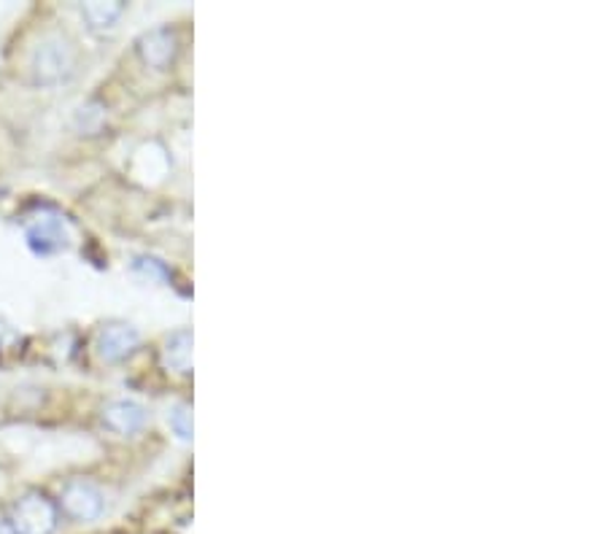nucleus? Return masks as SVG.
I'll return each mask as SVG.
<instances>
[{
  "label": "nucleus",
  "instance_id": "39448f33",
  "mask_svg": "<svg viewBox=\"0 0 607 534\" xmlns=\"http://www.w3.org/2000/svg\"><path fill=\"white\" fill-rule=\"evenodd\" d=\"M138 333L130 324H108L97 333V356L103 362H122L138 348Z\"/></svg>",
  "mask_w": 607,
  "mask_h": 534
},
{
  "label": "nucleus",
  "instance_id": "9d476101",
  "mask_svg": "<svg viewBox=\"0 0 607 534\" xmlns=\"http://www.w3.org/2000/svg\"><path fill=\"white\" fill-rule=\"evenodd\" d=\"M170 427H174V432L179 434L181 440H192V413H189V408H174V413H170Z\"/></svg>",
  "mask_w": 607,
  "mask_h": 534
},
{
  "label": "nucleus",
  "instance_id": "f257e3e1",
  "mask_svg": "<svg viewBox=\"0 0 607 534\" xmlns=\"http://www.w3.org/2000/svg\"><path fill=\"white\" fill-rule=\"evenodd\" d=\"M30 67L39 84L54 87V84L67 82L76 71V49L63 35H49L35 46L33 57H30Z\"/></svg>",
  "mask_w": 607,
  "mask_h": 534
},
{
  "label": "nucleus",
  "instance_id": "f03ea898",
  "mask_svg": "<svg viewBox=\"0 0 607 534\" xmlns=\"http://www.w3.org/2000/svg\"><path fill=\"white\" fill-rule=\"evenodd\" d=\"M9 524L14 534H52L57 530V507L44 494L30 491L11 505Z\"/></svg>",
  "mask_w": 607,
  "mask_h": 534
},
{
  "label": "nucleus",
  "instance_id": "423d86ee",
  "mask_svg": "<svg viewBox=\"0 0 607 534\" xmlns=\"http://www.w3.org/2000/svg\"><path fill=\"white\" fill-rule=\"evenodd\" d=\"M138 54H140V60H144V63L149 67H157V71L168 67L176 57L174 30L157 28V30H149V33L140 35V39H138Z\"/></svg>",
  "mask_w": 607,
  "mask_h": 534
},
{
  "label": "nucleus",
  "instance_id": "7ed1b4c3",
  "mask_svg": "<svg viewBox=\"0 0 607 534\" xmlns=\"http://www.w3.org/2000/svg\"><path fill=\"white\" fill-rule=\"evenodd\" d=\"M63 500V511L76 521H95L103 515V507H106V500L92 483L87 481H71L60 494Z\"/></svg>",
  "mask_w": 607,
  "mask_h": 534
},
{
  "label": "nucleus",
  "instance_id": "6e6552de",
  "mask_svg": "<svg viewBox=\"0 0 607 534\" xmlns=\"http://www.w3.org/2000/svg\"><path fill=\"white\" fill-rule=\"evenodd\" d=\"M163 362L181 376L192 373V333L189 329H179V333L168 337L163 348Z\"/></svg>",
  "mask_w": 607,
  "mask_h": 534
},
{
  "label": "nucleus",
  "instance_id": "0eeeda50",
  "mask_svg": "<svg viewBox=\"0 0 607 534\" xmlns=\"http://www.w3.org/2000/svg\"><path fill=\"white\" fill-rule=\"evenodd\" d=\"M103 423L119 434H133L146 423V410L133 400H114L103 408Z\"/></svg>",
  "mask_w": 607,
  "mask_h": 534
},
{
  "label": "nucleus",
  "instance_id": "1a4fd4ad",
  "mask_svg": "<svg viewBox=\"0 0 607 534\" xmlns=\"http://www.w3.org/2000/svg\"><path fill=\"white\" fill-rule=\"evenodd\" d=\"M82 14L92 30H112L119 22V17L125 14V3H119V0H108V3L92 0V3L82 6Z\"/></svg>",
  "mask_w": 607,
  "mask_h": 534
},
{
  "label": "nucleus",
  "instance_id": "f8f14e48",
  "mask_svg": "<svg viewBox=\"0 0 607 534\" xmlns=\"http://www.w3.org/2000/svg\"><path fill=\"white\" fill-rule=\"evenodd\" d=\"M0 534H14V530H11L9 521H0Z\"/></svg>",
  "mask_w": 607,
  "mask_h": 534
},
{
  "label": "nucleus",
  "instance_id": "20e7f679",
  "mask_svg": "<svg viewBox=\"0 0 607 534\" xmlns=\"http://www.w3.org/2000/svg\"><path fill=\"white\" fill-rule=\"evenodd\" d=\"M24 238H28V245L35 251V254H57L67 245V227L60 217L54 213H44L35 222L28 224L24 230Z\"/></svg>",
  "mask_w": 607,
  "mask_h": 534
},
{
  "label": "nucleus",
  "instance_id": "9b49d317",
  "mask_svg": "<svg viewBox=\"0 0 607 534\" xmlns=\"http://www.w3.org/2000/svg\"><path fill=\"white\" fill-rule=\"evenodd\" d=\"M135 270H140V273H146V275H159V279H165V275H168L157 260H138L135 262Z\"/></svg>",
  "mask_w": 607,
  "mask_h": 534
}]
</instances>
